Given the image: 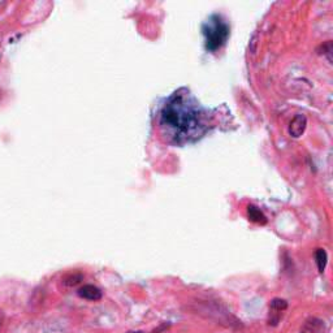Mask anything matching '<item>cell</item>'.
<instances>
[{
  "label": "cell",
  "instance_id": "52a82bcc",
  "mask_svg": "<svg viewBox=\"0 0 333 333\" xmlns=\"http://www.w3.org/2000/svg\"><path fill=\"white\" fill-rule=\"evenodd\" d=\"M248 216L251 221L258 223V224H265L267 223V218H265L264 214L258 207L253 206V204L248 206Z\"/></svg>",
  "mask_w": 333,
  "mask_h": 333
},
{
  "label": "cell",
  "instance_id": "8992f818",
  "mask_svg": "<svg viewBox=\"0 0 333 333\" xmlns=\"http://www.w3.org/2000/svg\"><path fill=\"white\" fill-rule=\"evenodd\" d=\"M78 295L81 298L88 299V301H98L102 298V292L99 288L94 285H85L78 290Z\"/></svg>",
  "mask_w": 333,
  "mask_h": 333
},
{
  "label": "cell",
  "instance_id": "7a4b0ae2",
  "mask_svg": "<svg viewBox=\"0 0 333 333\" xmlns=\"http://www.w3.org/2000/svg\"><path fill=\"white\" fill-rule=\"evenodd\" d=\"M203 36L206 38V48L216 51L224 46L229 37V26L219 15H213L203 24Z\"/></svg>",
  "mask_w": 333,
  "mask_h": 333
},
{
  "label": "cell",
  "instance_id": "ba28073f",
  "mask_svg": "<svg viewBox=\"0 0 333 333\" xmlns=\"http://www.w3.org/2000/svg\"><path fill=\"white\" fill-rule=\"evenodd\" d=\"M315 259H316V264H318V269L320 274H323L325 269V265H327V251L324 249H318L315 253Z\"/></svg>",
  "mask_w": 333,
  "mask_h": 333
},
{
  "label": "cell",
  "instance_id": "3957f363",
  "mask_svg": "<svg viewBox=\"0 0 333 333\" xmlns=\"http://www.w3.org/2000/svg\"><path fill=\"white\" fill-rule=\"evenodd\" d=\"M286 307H288L286 301L280 299V298H275L274 301L271 302V305H269V325L279 324V321H280L281 319V314H283L284 310H286Z\"/></svg>",
  "mask_w": 333,
  "mask_h": 333
},
{
  "label": "cell",
  "instance_id": "5b68a950",
  "mask_svg": "<svg viewBox=\"0 0 333 333\" xmlns=\"http://www.w3.org/2000/svg\"><path fill=\"white\" fill-rule=\"evenodd\" d=\"M301 333H325L324 321L318 318H310L304 323Z\"/></svg>",
  "mask_w": 333,
  "mask_h": 333
},
{
  "label": "cell",
  "instance_id": "277c9868",
  "mask_svg": "<svg viewBox=\"0 0 333 333\" xmlns=\"http://www.w3.org/2000/svg\"><path fill=\"white\" fill-rule=\"evenodd\" d=\"M306 127H307L306 116L297 115L292 121H290L288 132H289L290 137H293V138H299V137L305 133V130H306Z\"/></svg>",
  "mask_w": 333,
  "mask_h": 333
},
{
  "label": "cell",
  "instance_id": "6da1fadb",
  "mask_svg": "<svg viewBox=\"0 0 333 333\" xmlns=\"http://www.w3.org/2000/svg\"><path fill=\"white\" fill-rule=\"evenodd\" d=\"M206 112L181 88L167 99L160 111V127L174 142L199 138L206 132Z\"/></svg>",
  "mask_w": 333,
  "mask_h": 333
},
{
  "label": "cell",
  "instance_id": "9c48e42d",
  "mask_svg": "<svg viewBox=\"0 0 333 333\" xmlns=\"http://www.w3.org/2000/svg\"><path fill=\"white\" fill-rule=\"evenodd\" d=\"M81 280H82V275H80V274L69 275V276H67L64 279V284L68 286H73V285H77V284L80 283Z\"/></svg>",
  "mask_w": 333,
  "mask_h": 333
}]
</instances>
